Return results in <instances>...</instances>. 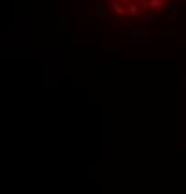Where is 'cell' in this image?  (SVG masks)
<instances>
[{
  "instance_id": "obj_1",
  "label": "cell",
  "mask_w": 186,
  "mask_h": 194,
  "mask_svg": "<svg viewBox=\"0 0 186 194\" xmlns=\"http://www.w3.org/2000/svg\"><path fill=\"white\" fill-rule=\"evenodd\" d=\"M110 10H112L114 13H117L119 17H125V15H127V10L123 8V6H121L119 2H114V4H112V8H110Z\"/></svg>"
},
{
  "instance_id": "obj_2",
  "label": "cell",
  "mask_w": 186,
  "mask_h": 194,
  "mask_svg": "<svg viewBox=\"0 0 186 194\" xmlns=\"http://www.w3.org/2000/svg\"><path fill=\"white\" fill-rule=\"evenodd\" d=\"M125 10H127V13H128V15H132V17H134V15H138V11H140V8H138V6H136L134 2H130V4L127 6V8H125Z\"/></svg>"
},
{
  "instance_id": "obj_3",
  "label": "cell",
  "mask_w": 186,
  "mask_h": 194,
  "mask_svg": "<svg viewBox=\"0 0 186 194\" xmlns=\"http://www.w3.org/2000/svg\"><path fill=\"white\" fill-rule=\"evenodd\" d=\"M149 8H153V10H162V8H164V0H149Z\"/></svg>"
},
{
  "instance_id": "obj_4",
  "label": "cell",
  "mask_w": 186,
  "mask_h": 194,
  "mask_svg": "<svg viewBox=\"0 0 186 194\" xmlns=\"http://www.w3.org/2000/svg\"><path fill=\"white\" fill-rule=\"evenodd\" d=\"M156 19H158V17H156V13H153V11H149V13H147V21H149V23H155Z\"/></svg>"
},
{
  "instance_id": "obj_5",
  "label": "cell",
  "mask_w": 186,
  "mask_h": 194,
  "mask_svg": "<svg viewBox=\"0 0 186 194\" xmlns=\"http://www.w3.org/2000/svg\"><path fill=\"white\" fill-rule=\"evenodd\" d=\"M142 8L143 10H149V0H142Z\"/></svg>"
},
{
  "instance_id": "obj_6",
  "label": "cell",
  "mask_w": 186,
  "mask_h": 194,
  "mask_svg": "<svg viewBox=\"0 0 186 194\" xmlns=\"http://www.w3.org/2000/svg\"><path fill=\"white\" fill-rule=\"evenodd\" d=\"M119 2H121V4H127V6H128L130 2H132V0H119Z\"/></svg>"
},
{
  "instance_id": "obj_7",
  "label": "cell",
  "mask_w": 186,
  "mask_h": 194,
  "mask_svg": "<svg viewBox=\"0 0 186 194\" xmlns=\"http://www.w3.org/2000/svg\"><path fill=\"white\" fill-rule=\"evenodd\" d=\"M106 2H114V0H106Z\"/></svg>"
},
{
  "instance_id": "obj_8",
  "label": "cell",
  "mask_w": 186,
  "mask_h": 194,
  "mask_svg": "<svg viewBox=\"0 0 186 194\" xmlns=\"http://www.w3.org/2000/svg\"><path fill=\"white\" fill-rule=\"evenodd\" d=\"M168 2H173V0H168Z\"/></svg>"
}]
</instances>
